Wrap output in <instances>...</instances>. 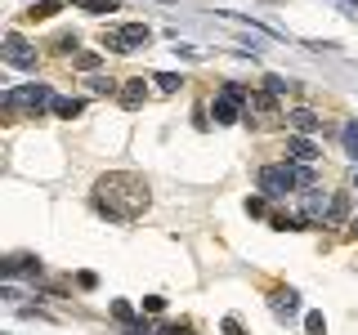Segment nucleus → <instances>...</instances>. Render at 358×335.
Wrapping results in <instances>:
<instances>
[{
    "mask_svg": "<svg viewBox=\"0 0 358 335\" xmlns=\"http://www.w3.org/2000/svg\"><path fill=\"white\" fill-rule=\"evenodd\" d=\"M94 206H99L108 219L126 224V219H135L139 210H148V184L139 175H126V170L103 175L99 184H94Z\"/></svg>",
    "mask_w": 358,
    "mask_h": 335,
    "instance_id": "obj_1",
    "label": "nucleus"
},
{
    "mask_svg": "<svg viewBox=\"0 0 358 335\" xmlns=\"http://www.w3.org/2000/svg\"><path fill=\"white\" fill-rule=\"evenodd\" d=\"M247 103H251V90H247V85H238V81H229L220 94H215V103H211L215 126H233V121H242Z\"/></svg>",
    "mask_w": 358,
    "mask_h": 335,
    "instance_id": "obj_2",
    "label": "nucleus"
},
{
    "mask_svg": "<svg viewBox=\"0 0 358 335\" xmlns=\"http://www.w3.org/2000/svg\"><path fill=\"white\" fill-rule=\"evenodd\" d=\"M5 108L9 112H32V117H41L45 108H54V90L50 85H41V81H32V85H14V90H5Z\"/></svg>",
    "mask_w": 358,
    "mask_h": 335,
    "instance_id": "obj_3",
    "label": "nucleus"
},
{
    "mask_svg": "<svg viewBox=\"0 0 358 335\" xmlns=\"http://www.w3.org/2000/svg\"><path fill=\"white\" fill-rule=\"evenodd\" d=\"M260 193L265 197H287V193H296V166H260Z\"/></svg>",
    "mask_w": 358,
    "mask_h": 335,
    "instance_id": "obj_4",
    "label": "nucleus"
},
{
    "mask_svg": "<svg viewBox=\"0 0 358 335\" xmlns=\"http://www.w3.org/2000/svg\"><path fill=\"white\" fill-rule=\"evenodd\" d=\"M278 121V94H269V90H256L251 94V103H247V126H273Z\"/></svg>",
    "mask_w": 358,
    "mask_h": 335,
    "instance_id": "obj_5",
    "label": "nucleus"
},
{
    "mask_svg": "<svg viewBox=\"0 0 358 335\" xmlns=\"http://www.w3.org/2000/svg\"><path fill=\"white\" fill-rule=\"evenodd\" d=\"M5 63L9 67H23V72H36V50L23 41L18 32H9L5 36Z\"/></svg>",
    "mask_w": 358,
    "mask_h": 335,
    "instance_id": "obj_6",
    "label": "nucleus"
},
{
    "mask_svg": "<svg viewBox=\"0 0 358 335\" xmlns=\"http://www.w3.org/2000/svg\"><path fill=\"white\" fill-rule=\"evenodd\" d=\"M327 206H332V197L323 188H309L300 201V224H327Z\"/></svg>",
    "mask_w": 358,
    "mask_h": 335,
    "instance_id": "obj_7",
    "label": "nucleus"
},
{
    "mask_svg": "<svg viewBox=\"0 0 358 335\" xmlns=\"http://www.w3.org/2000/svg\"><path fill=\"white\" fill-rule=\"evenodd\" d=\"M287 130H291V134H305V139H309V134L323 130V117H318V112H309V108H291V112H287Z\"/></svg>",
    "mask_w": 358,
    "mask_h": 335,
    "instance_id": "obj_8",
    "label": "nucleus"
},
{
    "mask_svg": "<svg viewBox=\"0 0 358 335\" xmlns=\"http://www.w3.org/2000/svg\"><path fill=\"white\" fill-rule=\"evenodd\" d=\"M269 309H273V318H278V322H291L300 313V295L296 291H273L269 295Z\"/></svg>",
    "mask_w": 358,
    "mask_h": 335,
    "instance_id": "obj_9",
    "label": "nucleus"
},
{
    "mask_svg": "<svg viewBox=\"0 0 358 335\" xmlns=\"http://www.w3.org/2000/svg\"><path fill=\"white\" fill-rule=\"evenodd\" d=\"M287 152H291V161H300V166H314V161H318V148L305 139V134H291V139H287Z\"/></svg>",
    "mask_w": 358,
    "mask_h": 335,
    "instance_id": "obj_10",
    "label": "nucleus"
},
{
    "mask_svg": "<svg viewBox=\"0 0 358 335\" xmlns=\"http://www.w3.org/2000/svg\"><path fill=\"white\" fill-rule=\"evenodd\" d=\"M121 108H144V99H148V90H144V76L139 81H121Z\"/></svg>",
    "mask_w": 358,
    "mask_h": 335,
    "instance_id": "obj_11",
    "label": "nucleus"
},
{
    "mask_svg": "<svg viewBox=\"0 0 358 335\" xmlns=\"http://www.w3.org/2000/svg\"><path fill=\"white\" fill-rule=\"evenodd\" d=\"M121 36H126L130 54H135V50H144V45H148V36H153V32H148L144 23H126V27H121Z\"/></svg>",
    "mask_w": 358,
    "mask_h": 335,
    "instance_id": "obj_12",
    "label": "nucleus"
},
{
    "mask_svg": "<svg viewBox=\"0 0 358 335\" xmlns=\"http://www.w3.org/2000/svg\"><path fill=\"white\" fill-rule=\"evenodd\" d=\"M350 219V193H332V206H327V224H345Z\"/></svg>",
    "mask_w": 358,
    "mask_h": 335,
    "instance_id": "obj_13",
    "label": "nucleus"
},
{
    "mask_svg": "<svg viewBox=\"0 0 358 335\" xmlns=\"http://www.w3.org/2000/svg\"><path fill=\"white\" fill-rule=\"evenodd\" d=\"M72 9H81V14H117V0H72Z\"/></svg>",
    "mask_w": 358,
    "mask_h": 335,
    "instance_id": "obj_14",
    "label": "nucleus"
},
{
    "mask_svg": "<svg viewBox=\"0 0 358 335\" xmlns=\"http://www.w3.org/2000/svg\"><path fill=\"white\" fill-rule=\"evenodd\" d=\"M103 50H112V54H130V45H126V36H121V27H103Z\"/></svg>",
    "mask_w": 358,
    "mask_h": 335,
    "instance_id": "obj_15",
    "label": "nucleus"
},
{
    "mask_svg": "<svg viewBox=\"0 0 358 335\" xmlns=\"http://www.w3.org/2000/svg\"><path fill=\"white\" fill-rule=\"evenodd\" d=\"M341 143H345V157L358 166V121H345V130H341Z\"/></svg>",
    "mask_w": 358,
    "mask_h": 335,
    "instance_id": "obj_16",
    "label": "nucleus"
},
{
    "mask_svg": "<svg viewBox=\"0 0 358 335\" xmlns=\"http://www.w3.org/2000/svg\"><path fill=\"white\" fill-rule=\"evenodd\" d=\"M81 108H86V103L81 99H54V117H63V121H72V117H81Z\"/></svg>",
    "mask_w": 358,
    "mask_h": 335,
    "instance_id": "obj_17",
    "label": "nucleus"
},
{
    "mask_svg": "<svg viewBox=\"0 0 358 335\" xmlns=\"http://www.w3.org/2000/svg\"><path fill=\"white\" fill-rule=\"evenodd\" d=\"M153 85H157V90H166V94H175L179 85H184V76H175V72H157Z\"/></svg>",
    "mask_w": 358,
    "mask_h": 335,
    "instance_id": "obj_18",
    "label": "nucleus"
},
{
    "mask_svg": "<svg viewBox=\"0 0 358 335\" xmlns=\"http://www.w3.org/2000/svg\"><path fill=\"white\" fill-rule=\"evenodd\" d=\"M265 90H269V94H287V90H296V81H287V76L269 72V76H265Z\"/></svg>",
    "mask_w": 358,
    "mask_h": 335,
    "instance_id": "obj_19",
    "label": "nucleus"
},
{
    "mask_svg": "<svg viewBox=\"0 0 358 335\" xmlns=\"http://www.w3.org/2000/svg\"><path fill=\"white\" fill-rule=\"evenodd\" d=\"M86 85H90V90H94V94H121V90H117V85H121V81H112V76H90V81H86Z\"/></svg>",
    "mask_w": 358,
    "mask_h": 335,
    "instance_id": "obj_20",
    "label": "nucleus"
},
{
    "mask_svg": "<svg viewBox=\"0 0 358 335\" xmlns=\"http://www.w3.org/2000/svg\"><path fill=\"white\" fill-rule=\"evenodd\" d=\"M59 14V0H32V14L27 18H54Z\"/></svg>",
    "mask_w": 358,
    "mask_h": 335,
    "instance_id": "obj_21",
    "label": "nucleus"
},
{
    "mask_svg": "<svg viewBox=\"0 0 358 335\" xmlns=\"http://www.w3.org/2000/svg\"><path fill=\"white\" fill-rule=\"evenodd\" d=\"M112 318H117V322H126V327H135V309H130L126 300H117V304H112Z\"/></svg>",
    "mask_w": 358,
    "mask_h": 335,
    "instance_id": "obj_22",
    "label": "nucleus"
},
{
    "mask_svg": "<svg viewBox=\"0 0 358 335\" xmlns=\"http://www.w3.org/2000/svg\"><path fill=\"white\" fill-rule=\"evenodd\" d=\"M305 331H309V335H327V322H323V313H309V318H305Z\"/></svg>",
    "mask_w": 358,
    "mask_h": 335,
    "instance_id": "obj_23",
    "label": "nucleus"
},
{
    "mask_svg": "<svg viewBox=\"0 0 358 335\" xmlns=\"http://www.w3.org/2000/svg\"><path fill=\"white\" fill-rule=\"evenodd\" d=\"M77 67L81 72H94V67H99V54H77Z\"/></svg>",
    "mask_w": 358,
    "mask_h": 335,
    "instance_id": "obj_24",
    "label": "nucleus"
},
{
    "mask_svg": "<svg viewBox=\"0 0 358 335\" xmlns=\"http://www.w3.org/2000/svg\"><path fill=\"white\" fill-rule=\"evenodd\" d=\"M175 54H179V59H202V50H197V45H184V41L175 45Z\"/></svg>",
    "mask_w": 358,
    "mask_h": 335,
    "instance_id": "obj_25",
    "label": "nucleus"
},
{
    "mask_svg": "<svg viewBox=\"0 0 358 335\" xmlns=\"http://www.w3.org/2000/svg\"><path fill=\"white\" fill-rule=\"evenodd\" d=\"M144 309H148V313H162V309H166V300H162V295H148Z\"/></svg>",
    "mask_w": 358,
    "mask_h": 335,
    "instance_id": "obj_26",
    "label": "nucleus"
},
{
    "mask_svg": "<svg viewBox=\"0 0 358 335\" xmlns=\"http://www.w3.org/2000/svg\"><path fill=\"white\" fill-rule=\"evenodd\" d=\"M247 215H265V197H251L247 201Z\"/></svg>",
    "mask_w": 358,
    "mask_h": 335,
    "instance_id": "obj_27",
    "label": "nucleus"
},
{
    "mask_svg": "<svg viewBox=\"0 0 358 335\" xmlns=\"http://www.w3.org/2000/svg\"><path fill=\"white\" fill-rule=\"evenodd\" d=\"M224 335H242V322L238 318H224Z\"/></svg>",
    "mask_w": 358,
    "mask_h": 335,
    "instance_id": "obj_28",
    "label": "nucleus"
},
{
    "mask_svg": "<svg viewBox=\"0 0 358 335\" xmlns=\"http://www.w3.org/2000/svg\"><path fill=\"white\" fill-rule=\"evenodd\" d=\"M336 5H345V9H350V14L358 18V0H336Z\"/></svg>",
    "mask_w": 358,
    "mask_h": 335,
    "instance_id": "obj_29",
    "label": "nucleus"
},
{
    "mask_svg": "<svg viewBox=\"0 0 358 335\" xmlns=\"http://www.w3.org/2000/svg\"><path fill=\"white\" fill-rule=\"evenodd\" d=\"M350 237H358V219H354V224H350Z\"/></svg>",
    "mask_w": 358,
    "mask_h": 335,
    "instance_id": "obj_30",
    "label": "nucleus"
},
{
    "mask_svg": "<svg viewBox=\"0 0 358 335\" xmlns=\"http://www.w3.org/2000/svg\"><path fill=\"white\" fill-rule=\"evenodd\" d=\"M162 5H171V0H162Z\"/></svg>",
    "mask_w": 358,
    "mask_h": 335,
    "instance_id": "obj_31",
    "label": "nucleus"
},
{
    "mask_svg": "<svg viewBox=\"0 0 358 335\" xmlns=\"http://www.w3.org/2000/svg\"><path fill=\"white\" fill-rule=\"evenodd\" d=\"M354 184H358V175H354Z\"/></svg>",
    "mask_w": 358,
    "mask_h": 335,
    "instance_id": "obj_32",
    "label": "nucleus"
}]
</instances>
